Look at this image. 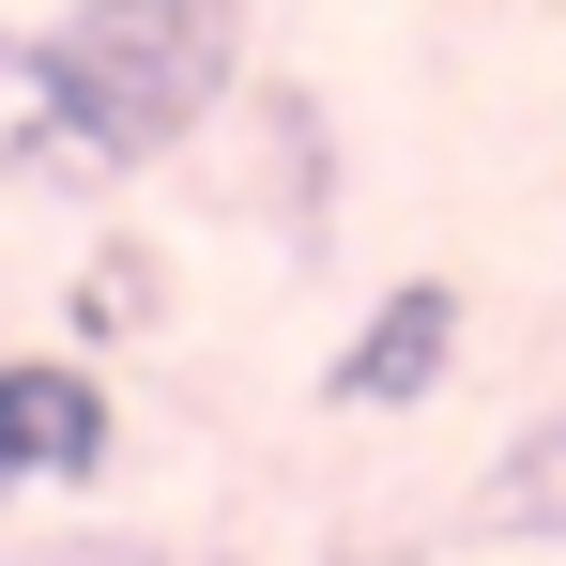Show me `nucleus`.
Segmentation results:
<instances>
[{
	"label": "nucleus",
	"instance_id": "1",
	"mask_svg": "<svg viewBox=\"0 0 566 566\" xmlns=\"http://www.w3.org/2000/svg\"><path fill=\"white\" fill-rule=\"evenodd\" d=\"M31 138L15 169H154L230 93V0H62L31 46Z\"/></svg>",
	"mask_w": 566,
	"mask_h": 566
},
{
	"label": "nucleus",
	"instance_id": "2",
	"mask_svg": "<svg viewBox=\"0 0 566 566\" xmlns=\"http://www.w3.org/2000/svg\"><path fill=\"white\" fill-rule=\"evenodd\" d=\"M460 337H474V306H460V276H398L322 353V413H429L444 382H460Z\"/></svg>",
	"mask_w": 566,
	"mask_h": 566
},
{
	"label": "nucleus",
	"instance_id": "3",
	"mask_svg": "<svg viewBox=\"0 0 566 566\" xmlns=\"http://www.w3.org/2000/svg\"><path fill=\"white\" fill-rule=\"evenodd\" d=\"M0 444H15V474H31V490H93L107 444H123V413H107V382H93V368L15 353V368H0Z\"/></svg>",
	"mask_w": 566,
	"mask_h": 566
},
{
	"label": "nucleus",
	"instance_id": "4",
	"mask_svg": "<svg viewBox=\"0 0 566 566\" xmlns=\"http://www.w3.org/2000/svg\"><path fill=\"white\" fill-rule=\"evenodd\" d=\"M474 536H521V552H566V413H536L505 460H490V490H474Z\"/></svg>",
	"mask_w": 566,
	"mask_h": 566
},
{
	"label": "nucleus",
	"instance_id": "5",
	"mask_svg": "<svg viewBox=\"0 0 566 566\" xmlns=\"http://www.w3.org/2000/svg\"><path fill=\"white\" fill-rule=\"evenodd\" d=\"M46 566H154V552H123V536H107V552H46Z\"/></svg>",
	"mask_w": 566,
	"mask_h": 566
},
{
	"label": "nucleus",
	"instance_id": "6",
	"mask_svg": "<svg viewBox=\"0 0 566 566\" xmlns=\"http://www.w3.org/2000/svg\"><path fill=\"white\" fill-rule=\"evenodd\" d=\"M15 490H31V474H15V444H0V505H15Z\"/></svg>",
	"mask_w": 566,
	"mask_h": 566
}]
</instances>
